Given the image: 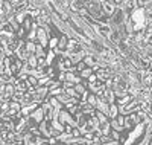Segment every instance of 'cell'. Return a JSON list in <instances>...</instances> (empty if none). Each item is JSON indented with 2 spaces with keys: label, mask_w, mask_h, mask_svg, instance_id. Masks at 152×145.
<instances>
[{
  "label": "cell",
  "mask_w": 152,
  "mask_h": 145,
  "mask_svg": "<svg viewBox=\"0 0 152 145\" xmlns=\"http://www.w3.org/2000/svg\"><path fill=\"white\" fill-rule=\"evenodd\" d=\"M117 113H120L119 112V105L117 104H111L110 105V118H111V119H116Z\"/></svg>",
  "instance_id": "1"
},
{
  "label": "cell",
  "mask_w": 152,
  "mask_h": 145,
  "mask_svg": "<svg viewBox=\"0 0 152 145\" xmlns=\"http://www.w3.org/2000/svg\"><path fill=\"white\" fill-rule=\"evenodd\" d=\"M75 90H76V92H78V95H79V96H81V95L84 96V95L87 93V92H85V87H84L82 84H76V87H75Z\"/></svg>",
  "instance_id": "2"
},
{
  "label": "cell",
  "mask_w": 152,
  "mask_h": 145,
  "mask_svg": "<svg viewBox=\"0 0 152 145\" xmlns=\"http://www.w3.org/2000/svg\"><path fill=\"white\" fill-rule=\"evenodd\" d=\"M111 138H113V139H119V133H116V131H114V133H111Z\"/></svg>",
  "instance_id": "4"
},
{
  "label": "cell",
  "mask_w": 152,
  "mask_h": 145,
  "mask_svg": "<svg viewBox=\"0 0 152 145\" xmlns=\"http://www.w3.org/2000/svg\"><path fill=\"white\" fill-rule=\"evenodd\" d=\"M93 73H91V69H85L84 72H81V76L82 78H90Z\"/></svg>",
  "instance_id": "3"
}]
</instances>
